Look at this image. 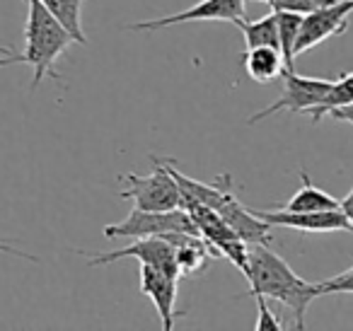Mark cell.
Segmentation results:
<instances>
[{"instance_id":"obj_1","label":"cell","mask_w":353,"mask_h":331,"mask_svg":"<svg viewBox=\"0 0 353 331\" xmlns=\"http://www.w3.org/2000/svg\"><path fill=\"white\" fill-rule=\"evenodd\" d=\"M245 278L250 281L245 297L264 295L279 300L293 312L295 329H305V312L319 297V288L300 278L269 244H250Z\"/></svg>"},{"instance_id":"obj_2","label":"cell","mask_w":353,"mask_h":331,"mask_svg":"<svg viewBox=\"0 0 353 331\" xmlns=\"http://www.w3.org/2000/svg\"><path fill=\"white\" fill-rule=\"evenodd\" d=\"M73 44V37L68 34L63 25L46 10L41 0H27V25H25V49L15 51L12 46L0 49V68L3 66H32L30 90L34 92L46 75L59 80L56 61L68 51Z\"/></svg>"},{"instance_id":"obj_3","label":"cell","mask_w":353,"mask_h":331,"mask_svg":"<svg viewBox=\"0 0 353 331\" xmlns=\"http://www.w3.org/2000/svg\"><path fill=\"white\" fill-rule=\"evenodd\" d=\"M155 172L152 174H123V186L119 191V199L133 201V208L141 210H172L182 205V191L174 181L167 165L157 157H152Z\"/></svg>"},{"instance_id":"obj_4","label":"cell","mask_w":353,"mask_h":331,"mask_svg":"<svg viewBox=\"0 0 353 331\" xmlns=\"http://www.w3.org/2000/svg\"><path fill=\"white\" fill-rule=\"evenodd\" d=\"M170 232L199 234L192 215L179 205L172 210H141L133 208L123 223H114L104 228V237H162Z\"/></svg>"},{"instance_id":"obj_5","label":"cell","mask_w":353,"mask_h":331,"mask_svg":"<svg viewBox=\"0 0 353 331\" xmlns=\"http://www.w3.org/2000/svg\"><path fill=\"white\" fill-rule=\"evenodd\" d=\"M281 78H283L281 97L274 104H269L266 109L256 112L247 123H259L281 112H293V114L314 112L324 102V97H327L329 88L334 83V80H324V78H305V75L295 73V68H285Z\"/></svg>"},{"instance_id":"obj_6","label":"cell","mask_w":353,"mask_h":331,"mask_svg":"<svg viewBox=\"0 0 353 331\" xmlns=\"http://www.w3.org/2000/svg\"><path fill=\"white\" fill-rule=\"evenodd\" d=\"M353 15V0H334L329 6L317 8V10L303 15V25H300V37L295 44V54H303L322 41L339 37L348 30V20Z\"/></svg>"},{"instance_id":"obj_7","label":"cell","mask_w":353,"mask_h":331,"mask_svg":"<svg viewBox=\"0 0 353 331\" xmlns=\"http://www.w3.org/2000/svg\"><path fill=\"white\" fill-rule=\"evenodd\" d=\"M78 254L88 257V266L90 268L104 266V263L119 261V259H138L141 263L162 268V271L172 273L174 278L182 276V271H179V263H176L174 247H172L165 237H136V242L128 244V247H123V249H117V252H107V254L78 252Z\"/></svg>"},{"instance_id":"obj_8","label":"cell","mask_w":353,"mask_h":331,"mask_svg":"<svg viewBox=\"0 0 353 331\" xmlns=\"http://www.w3.org/2000/svg\"><path fill=\"white\" fill-rule=\"evenodd\" d=\"M245 17V0H199L196 6L187 8L174 15L157 17L148 22H133L126 30L131 32H157L165 27L184 25V22H232Z\"/></svg>"},{"instance_id":"obj_9","label":"cell","mask_w":353,"mask_h":331,"mask_svg":"<svg viewBox=\"0 0 353 331\" xmlns=\"http://www.w3.org/2000/svg\"><path fill=\"white\" fill-rule=\"evenodd\" d=\"M216 213L225 220L232 228V232L247 244H269L271 242V225L264 218L254 213V210L245 208L237 201L235 191H232V179L228 177L223 196L216 205Z\"/></svg>"},{"instance_id":"obj_10","label":"cell","mask_w":353,"mask_h":331,"mask_svg":"<svg viewBox=\"0 0 353 331\" xmlns=\"http://www.w3.org/2000/svg\"><path fill=\"white\" fill-rule=\"evenodd\" d=\"M176 281L179 278H174L172 273L155 266H148V263H141V271H138V288L155 305L157 317H160L165 331L174 329L176 317L187 314V312H176Z\"/></svg>"},{"instance_id":"obj_11","label":"cell","mask_w":353,"mask_h":331,"mask_svg":"<svg viewBox=\"0 0 353 331\" xmlns=\"http://www.w3.org/2000/svg\"><path fill=\"white\" fill-rule=\"evenodd\" d=\"M259 218H264L271 228H293L300 230L303 234L307 232H348L351 225H348L346 215L341 213V208L332 210H312V213H295V210H254ZM353 232V230H351Z\"/></svg>"},{"instance_id":"obj_12","label":"cell","mask_w":353,"mask_h":331,"mask_svg":"<svg viewBox=\"0 0 353 331\" xmlns=\"http://www.w3.org/2000/svg\"><path fill=\"white\" fill-rule=\"evenodd\" d=\"M242 66H245L247 75H250L254 83H274L283 75L285 63L283 56L274 46H254V49H245L242 54Z\"/></svg>"},{"instance_id":"obj_13","label":"cell","mask_w":353,"mask_h":331,"mask_svg":"<svg viewBox=\"0 0 353 331\" xmlns=\"http://www.w3.org/2000/svg\"><path fill=\"white\" fill-rule=\"evenodd\" d=\"M300 179H303V186L290 196V201H285L283 205L279 208L283 210H295V213H312V210H332V208H339V201L334 199L332 194L322 191L319 186H314L310 181L307 172L300 170Z\"/></svg>"},{"instance_id":"obj_14","label":"cell","mask_w":353,"mask_h":331,"mask_svg":"<svg viewBox=\"0 0 353 331\" xmlns=\"http://www.w3.org/2000/svg\"><path fill=\"white\" fill-rule=\"evenodd\" d=\"M235 27H240L242 39H245V49H254V46H274V49H279V22H276V12L259 17V20H245L242 17V20L235 22Z\"/></svg>"},{"instance_id":"obj_15","label":"cell","mask_w":353,"mask_h":331,"mask_svg":"<svg viewBox=\"0 0 353 331\" xmlns=\"http://www.w3.org/2000/svg\"><path fill=\"white\" fill-rule=\"evenodd\" d=\"M46 10L68 30L73 41L78 44H88V37L83 30V0H41Z\"/></svg>"},{"instance_id":"obj_16","label":"cell","mask_w":353,"mask_h":331,"mask_svg":"<svg viewBox=\"0 0 353 331\" xmlns=\"http://www.w3.org/2000/svg\"><path fill=\"white\" fill-rule=\"evenodd\" d=\"M276 22H279V49L283 56L285 68H293L295 66V44H298L300 37V25H303V15L300 12H288V10H274Z\"/></svg>"},{"instance_id":"obj_17","label":"cell","mask_w":353,"mask_h":331,"mask_svg":"<svg viewBox=\"0 0 353 331\" xmlns=\"http://www.w3.org/2000/svg\"><path fill=\"white\" fill-rule=\"evenodd\" d=\"M348 104H353V73H346L339 80H334L332 88H329V92H327V97H324V102L319 104L314 112H310L312 123L322 121L324 117H329V112L348 107Z\"/></svg>"},{"instance_id":"obj_18","label":"cell","mask_w":353,"mask_h":331,"mask_svg":"<svg viewBox=\"0 0 353 331\" xmlns=\"http://www.w3.org/2000/svg\"><path fill=\"white\" fill-rule=\"evenodd\" d=\"M271 6V10H288V12H300V15H307V12L324 8L334 0H266Z\"/></svg>"},{"instance_id":"obj_19","label":"cell","mask_w":353,"mask_h":331,"mask_svg":"<svg viewBox=\"0 0 353 331\" xmlns=\"http://www.w3.org/2000/svg\"><path fill=\"white\" fill-rule=\"evenodd\" d=\"M317 288H319V295H341V292L353 295V268L329 278V281L317 283Z\"/></svg>"},{"instance_id":"obj_20","label":"cell","mask_w":353,"mask_h":331,"mask_svg":"<svg viewBox=\"0 0 353 331\" xmlns=\"http://www.w3.org/2000/svg\"><path fill=\"white\" fill-rule=\"evenodd\" d=\"M254 300H256V307H259V319H256L254 329L256 331H281V329H283V321H281L279 317L269 310V305H266V297L264 295H254Z\"/></svg>"},{"instance_id":"obj_21","label":"cell","mask_w":353,"mask_h":331,"mask_svg":"<svg viewBox=\"0 0 353 331\" xmlns=\"http://www.w3.org/2000/svg\"><path fill=\"white\" fill-rule=\"evenodd\" d=\"M339 208H341V213L346 215L348 225H351V230H353V189L348 191V194L343 196L341 201H339Z\"/></svg>"},{"instance_id":"obj_22","label":"cell","mask_w":353,"mask_h":331,"mask_svg":"<svg viewBox=\"0 0 353 331\" xmlns=\"http://www.w3.org/2000/svg\"><path fill=\"white\" fill-rule=\"evenodd\" d=\"M0 252H3V254H12V257H22V259H27V261H32V263H39V259H37L34 254L20 252V249L10 247V244H6V242H0Z\"/></svg>"},{"instance_id":"obj_23","label":"cell","mask_w":353,"mask_h":331,"mask_svg":"<svg viewBox=\"0 0 353 331\" xmlns=\"http://www.w3.org/2000/svg\"><path fill=\"white\" fill-rule=\"evenodd\" d=\"M261 3H266V0H261Z\"/></svg>"}]
</instances>
